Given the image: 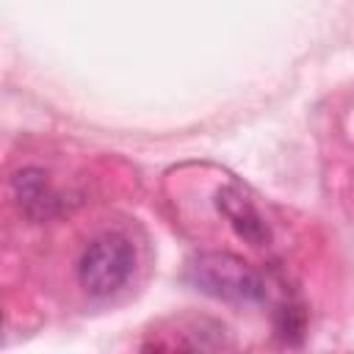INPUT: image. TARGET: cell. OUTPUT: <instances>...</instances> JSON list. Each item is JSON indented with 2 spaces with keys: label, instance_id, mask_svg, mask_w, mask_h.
<instances>
[{
  "label": "cell",
  "instance_id": "1",
  "mask_svg": "<svg viewBox=\"0 0 354 354\" xmlns=\"http://www.w3.org/2000/svg\"><path fill=\"white\" fill-rule=\"evenodd\" d=\"M188 279L196 290L224 301H263L266 282L243 257L230 252H207L191 260Z\"/></svg>",
  "mask_w": 354,
  "mask_h": 354
},
{
  "label": "cell",
  "instance_id": "2",
  "mask_svg": "<svg viewBox=\"0 0 354 354\" xmlns=\"http://www.w3.org/2000/svg\"><path fill=\"white\" fill-rule=\"evenodd\" d=\"M136 266V252L124 235H100L94 238L80 263H77V279L91 296H111L119 290Z\"/></svg>",
  "mask_w": 354,
  "mask_h": 354
},
{
  "label": "cell",
  "instance_id": "3",
  "mask_svg": "<svg viewBox=\"0 0 354 354\" xmlns=\"http://www.w3.org/2000/svg\"><path fill=\"white\" fill-rule=\"evenodd\" d=\"M216 207L230 221L235 235L241 241H246L249 246H266L271 241V230H268L266 218L260 216V210L252 205V199L241 188H235V185L218 188L216 191Z\"/></svg>",
  "mask_w": 354,
  "mask_h": 354
},
{
  "label": "cell",
  "instance_id": "4",
  "mask_svg": "<svg viewBox=\"0 0 354 354\" xmlns=\"http://www.w3.org/2000/svg\"><path fill=\"white\" fill-rule=\"evenodd\" d=\"M14 191L22 213L33 221H44L58 210V196L50 191L47 177L39 169H22L14 177Z\"/></svg>",
  "mask_w": 354,
  "mask_h": 354
},
{
  "label": "cell",
  "instance_id": "5",
  "mask_svg": "<svg viewBox=\"0 0 354 354\" xmlns=\"http://www.w3.org/2000/svg\"><path fill=\"white\" fill-rule=\"evenodd\" d=\"M277 329L285 340H299L301 337V329H304V315L299 307H282L279 310V318H277Z\"/></svg>",
  "mask_w": 354,
  "mask_h": 354
}]
</instances>
